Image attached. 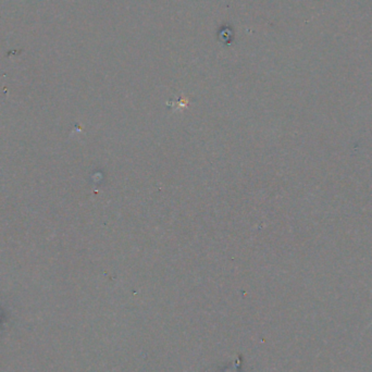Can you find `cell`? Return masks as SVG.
<instances>
[{
  "mask_svg": "<svg viewBox=\"0 0 372 372\" xmlns=\"http://www.w3.org/2000/svg\"><path fill=\"white\" fill-rule=\"evenodd\" d=\"M370 292H371V294H372V291H370ZM371 326H372V322L370 323V325H369V327H371Z\"/></svg>",
  "mask_w": 372,
  "mask_h": 372,
  "instance_id": "cell-1",
  "label": "cell"
}]
</instances>
